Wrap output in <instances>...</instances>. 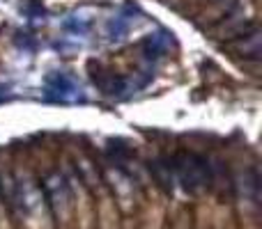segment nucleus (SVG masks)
I'll return each mask as SVG.
<instances>
[{
	"mask_svg": "<svg viewBox=\"0 0 262 229\" xmlns=\"http://www.w3.org/2000/svg\"><path fill=\"white\" fill-rule=\"evenodd\" d=\"M41 190H44L46 202L51 204V209L55 213L69 211V207H72V188H69L67 179L60 172H51L44 179V184H41Z\"/></svg>",
	"mask_w": 262,
	"mask_h": 229,
	"instance_id": "1",
	"label": "nucleus"
}]
</instances>
